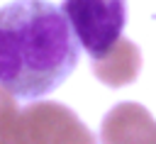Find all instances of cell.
Here are the masks:
<instances>
[{
  "instance_id": "6da1fadb",
  "label": "cell",
  "mask_w": 156,
  "mask_h": 144,
  "mask_svg": "<svg viewBox=\"0 0 156 144\" xmlns=\"http://www.w3.org/2000/svg\"><path fill=\"white\" fill-rule=\"evenodd\" d=\"M80 44L63 10L49 0L0 7V85L20 100L56 90L76 68Z\"/></svg>"
},
{
  "instance_id": "7a4b0ae2",
  "label": "cell",
  "mask_w": 156,
  "mask_h": 144,
  "mask_svg": "<svg viewBox=\"0 0 156 144\" xmlns=\"http://www.w3.org/2000/svg\"><path fill=\"white\" fill-rule=\"evenodd\" d=\"M63 15L71 29L85 49V54L98 61L119 39L127 24V0H63Z\"/></svg>"
},
{
  "instance_id": "3957f363",
  "label": "cell",
  "mask_w": 156,
  "mask_h": 144,
  "mask_svg": "<svg viewBox=\"0 0 156 144\" xmlns=\"http://www.w3.org/2000/svg\"><path fill=\"white\" fill-rule=\"evenodd\" d=\"M10 144H95V137L71 107L39 100L17 112Z\"/></svg>"
},
{
  "instance_id": "277c9868",
  "label": "cell",
  "mask_w": 156,
  "mask_h": 144,
  "mask_svg": "<svg viewBox=\"0 0 156 144\" xmlns=\"http://www.w3.org/2000/svg\"><path fill=\"white\" fill-rule=\"evenodd\" d=\"M100 144H156V120L139 103H119L100 124Z\"/></svg>"
},
{
  "instance_id": "5b68a950",
  "label": "cell",
  "mask_w": 156,
  "mask_h": 144,
  "mask_svg": "<svg viewBox=\"0 0 156 144\" xmlns=\"http://www.w3.org/2000/svg\"><path fill=\"white\" fill-rule=\"evenodd\" d=\"M141 68V54L139 46L132 44L129 39H119L102 59L93 61V73L98 76V81H102L110 88H119L132 83L139 76Z\"/></svg>"
},
{
  "instance_id": "8992f818",
  "label": "cell",
  "mask_w": 156,
  "mask_h": 144,
  "mask_svg": "<svg viewBox=\"0 0 156 144\" xmlns=\"http://www.w3.org/2000/svg\"><path fill=\"white\" fill-rule=\"evenodd\" d=\"M17 112H20L17 98H15L5 85H0V144H10Z\"/></svg>"
}]
</instances>
